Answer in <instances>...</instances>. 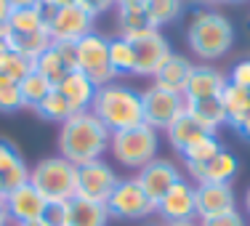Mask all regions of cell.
<instances>
[{
	"label": "cell",
	"mask_w": 250,
	"mask_h": 226,
	"mask_svg": "<svg viewBox=\"0 0 250 226\" xmlns=\"http://www.w3.org/2000/svg\"><path fill=\"white\" fill-rule=\"evenodd\" d=\"M109 139L112 133L91 109L75 112L67 123L59 125V154L72 165L104 160V154L109 152Z\"/></svg>",
	"instance_id": "1"
},
{
	"label": "cell",
	"mask_w": 250,
	"mask_h": 226,
	"mask_svg": "<svg viewBox=\"0 0 250 226\" xmlns=\"http://www.w3.org/2000/svg\"><path fill=\"white\" fill-rule=\"evenodd\" d=\"M91 112L106 125L109 133L128 130L144 123V104H141V91L125 85V82H106L96 91L91 104Z\"/></svg>",
	"instance_id": "2"
},
{
	"label": "cell",
	"mask_w": 250,
	"mask_h": 226,
	"mask_svg": "<svg viewBox=\"0 0 250 226\" xmlns=\"http://www.w3.org/2000/svg\"><path fill=\"white\" fill-rule=\"evenodd\" d=\"M187 43L197 59L216 62V59L226 56L234 45V27L224 14L202 8L192 16L187 27Z\"/></svg>",
	"instance_id": "3"
},
{
	"label": "cell",
	"mask_w": 250,
	"mask_h": 226,
	"mask_svg": "<svg viewBox=\"0 0 250 226\" xmlns=\"http://www.w3.org/2000/svg\"><path fill=\"white\" fill-rule=\"evenodd\" d=\"M157 152H160V130H154L146 123L128 130H117L109 139V154L123 168L141 170L152 160H157Z\"/></svg>",
	"instance_id": "4"
},
{
	"label": "cell",
	"mask_w": 250,
	"mask_h": 226,
	"mask_svg": "<svg viewBox=\"0 0 250 226\" xmlns=\"http://www.w3.org/2000/svg\"><path fill=\"white\" fill-rule=\"evenodd\" d=\"M29 184L48 202H69L77 194V165L62 154L43 157L29 168Z\"/></svg>",
	"instance_id": "5"
},
{
	"label": "cell",
	"mask_w": 250,
	"mask_h": 226,
	"mask_svg": "<svg viewBox=\"0 0 250 226\" xmlns=\"http://www.w3.org/2000/svg\"><path fill=\"white\" fill-rule=\"evenodd\" d=\"M104 205H106L109 218H117V221H141V218L152 216V213L157 210V205L146 197L141 184L136 181V176L120 178L115 192L109 194V200H106Z\"/></svg>",
	"instance_id": "6"
},
{
	"label": "cell",
	"mask_w": 250,
	"mask_h": 226,
	"mask_svg": "<svg viewBox=\"0 0 250 226\" xmlns=\"http://www.w3.org/2000/svg\"><path fill=\"white\" fill-rule=\"evenodd\" d=\"M75 56H77V69L91 77L99 88L117 80L109 64V38L99 35L96 29L75 43Z\"/></svg>",
	"instance_id": "7"
},
{
	"label": "cell",
	"mask_w": 250,
	"mask_h": 226,
	"mask_svg": "<svg viewBox=\"0 0 250 226\" xmlns=\"http://www.w3.org/2000/svg\"><path fill=\"white\" fill-rule=\"evenodd\" d=\"M141 104H144V123L154 130H168V125H173L187 112L184 93L165 91L157 85H149L146 91H141Z\"/></svg>",
	"instance_id": "8"
},
{
	"label": "cell",
	"mask_w": 250,
	"mask_h": 226,
	"mask_svg": "<svg viewBox=\"0 0 250 226\" xmlns=\"http://www.w3.org/2000/svg\"><path fill=\"white\" fill-rule=\"evenodd\" d=\"M117 181V170L104 160H93V163L77 165V194L75 197L83 200H93V202H106L109 194L115 192Z\"/></svg>",
	"instance_id": "9"
},
{
	"label": "cell",
	"mask_w": 250,
	"mask_h": 226,
	"mask_svg": "<svg viewBox=\"0 0 250 226\" xmlns=\"http://www.w3.org/2000/svg\"><path fill=\"white\" fill-rule=\"evenodd\" d=\"M93 24H96V16L80 3L62 5L48 21V35L53 43H77L93 32Z\"/></svg>",
	"instance_id": "10"
},
{
	"label": "cell",
	"mask_w": 250,
	"mask_h": 226,
	"mask_svg": "<svg viewBox=\"0 0 250 226\" xmlns=\"http://www.w3.org/2000/svg\"><path fill=\"white\" fill-rule=\"evenodd\" d=\"M130 45H133V59H136L133 75H139V77H154V72L163 67V62L173 53L168 38L160 29H149V32L133 38Z\"/></svg>",
	"instance_id": "11"
},
{
	"label": "cell",
	"mask_w": 250,
	"mask_h": 226,
	"mask_svg": "<svg viewBox=\"0 0 250 226\" xmlns=\"http://www.w3.org/2000/svg\"><path fill=\"white\" fill-rule=\"evenodd\" d=\"M181 178H184L181 168H178L176 163H170V160H163V157L152 160L149 165H144V168L136 173V181L141 184V189L146 192V197H149L154 205H157Z\"/></svg>",
	"instance_id": "12"
},
{
	"label": "cell",
	"mask_w": 250,
	"mask_h": 226,
	"mask_svg": "<svg viewBox=\"0 0 250 226\" xmlns=\"http://www.w3.org/2000/svg\"><path fill=\"white\" fill-rule=\"evenodd\" d=\"M194 202H197V221L237 210V194L231 184H194Z\"/></svg>",
	"instance_id": "13"
},
{
	"label": "cell",
	"mask_w": 250,
	"mask_h": 226,
	"mask_svg": "<svg viewBox=\"0 0 250 226\" xmlns=\"http://www.w3.org/2000/svg\"><path fill=\"white\" fill-rule=\"evenodd\" d=\"M165 224H181V221H197V202H194V184L187 178L176 184L163 200L157 202V210Z\"/></svg>",
	"instance_id": "14"
},
{
	"label": "cell",
	"mask_w": 250,
	"mask_h": 226,
	"mask_svg": "<svg viewBox=\"0 0 250 226\" xmlns=\"http://www.w3.org/2000/svg\"><path fill=\"white\" fill-rule=\"evenodd\" d=\"M3 202H5V210H8L11 224H14V226L40 221L45 205H48V200H45L43 194H40L38 189L32 186V184H24V186L8 192V194L3 197Z\"/></svg>",
	"instance_id": "15"
},
{
	"label": "cell",
	"mask_w": 250,
	"mask_h": 226,
	"mask_svg": "<svg viewBox=\"0 0 250 226\" xmlns=\"http://www.w3.org/2000/svg\"><path fill=\"white\" fill-rule=\"evenodd\" d=\"M35 69L56 88L72 69H77L75 43H51L48 48L35 59Z\"/></svg>",
	"instance_id": "16"
},
{
	"label": "cell",
	"mask_w": 250,
	"mask_h": 226,
	"mask_svg": "<svg viewBox=\"0 0 250 226\" xmlns=\"http://www.w3.org/2000/svg\"><path fill=\"white\" fill-rule=\"evenodd\" d=\"M229 77L224 72H218L210 64H194L189 82L184 88V99L187 101H197V99H216L221 96V91L226 88Z\"/></svg>",
	"instance_id": "17"
},
{
	"label": "cell",
	"mask_w": 250,
	"mask_h": 226,
	"mask_svg": "<svg viewBox=\"0 0 250 226\" xmlns=\"http://www.w3.org/2000/svg\"><path fill=\"white\" fill-rule=\"evenodd\" d=\"M0 178L5 184V194L29 184V165L8 139H0Z\"/></svg>",
	"instance_id": "18"
},
{
	"label": "cell",
	"mask_w": 250,
	"mask_h": 226,
	"mask_svg": "<svg viewBox=\"0 0 250 226\" xmlns=\"http://www.w3.org/2000/svg\"><path fill=\"white\" fill-rule=\"evenodd\" d=\"M56 91L69 101V106H72L75 112H88L93 104V96H96L99 85L88 75H83L80 69H72V72L56 85Z\"/></svg>",
	"instance_id": "19"
},
{
	"label": "cell",
	"mask_w": 250,
	"mask_h": 226,
	"mask_svg": "<svg viewBox=\"0 0 250 226\" xmlns=\"http://www.w3.org/2000/svg\"><path fill=\"white\" fill-rule=\"evenodd\" d=\"M187 170L194 178V184H231V178L240 170V163L231 152L221 149L210 163L197 165V168H187Z\"/></svg>",
	"instance_id": "20"
},
{
	"label": "cell",
	"mask_w": 250,
	"mask_h": 226,
	"mask_svg": "<svg viewBox=\"0 0 250 226\" xmlns=\"http://www.w3.org/2000/svg\"><path fill=\"white\" fill-rule=\"evenodd\" d=\"M192 69H194V64L189 62L187 56H181V53H170V56L163 62V67L154 72L152 85L165 88V91H173V93H184Z\"/></svg>",
	"instance_id": "21"
},
{
	"label": "cell",
	"mask_w": 250,
	"mask_h": 226,
	"mask_svg": "<svg viewBox=\"0 0 250 226\" xmlns=\"http://www.w3.org/2000/svg\"><path fill=\"white\" fill-rule=\"evenodd\" d=\"M109 213L104 202L72 197L67 202V226H106Z\"/></svg>",
	"instance_id": "22"
},
{
	"label": "cell",
	"mask_w": 250,
	"mask_h": 226,
	"mask_svg": "<svg viewBox=\"0 0 250 226\" xmlns=\"http://www.w3.org/2000/svg\"><path fill=\"white\" fill-rule=\"evenodd\" d=\"M117 29H120V38L133 40L157 27L152 24L146 5H117Z\"/></svg>",
	"instance_id": "23"
},
{
	"label": "cell",
	"mask_w": 250,
	"mask_h": 226,
	"mask_svg": "<svg viewBox=\"0 0 250 226\" xmlns=\"http://www.w3.org/2000/svg\"><path fill=\"white\" fill-rule=\"evenodd\" d=\"M187 112L200 123L208 133H216L218 128L226 125V112L221 99H197V101H187Z\"/></svg>",
	"instance_id": "24"
},
{
	"label": "cell",
	"mask_w": 250,
	"mask_h": 226,
	"mask_svg": "<svg viewBox=\"0 0 250 226\" xmlns=\"http://www.w3.org/2000/svg\"><path fill=\"white\" fill-rule=\"evenodd\" d=\"M218 99H221L224 112H226V125L237 128L250 115V91H248V88H240V85L226 82V88L221 91V96H218Z\"/></svg>",
	"instance_id": "25"
},
{
	"label": "cell",
	"mask_w": 250,
	"mask_h": 226,
	"mask_svg": "<svg viewBox=\"0 0 250 226\" xmlns=\"http://www.w3.org/2000/svg\"><path fill=\"white\" fill-rule=\"evenodd\" d=\"M165 136H168V144L173 146V149L181 154L184 149H187L189 144H194L197 139H202V136H208V130L200 125L197 120H194L189 112H184L181 117L173 123V125H168V130H165Z\"/></svg>",
	"instance_id": "26"
},
{
	"label": "cell",
	"mask_w": 250,
	"mask_h": 226,
	"mask_svg": "<svg viewBox=\"0 0 250 226\" xmlns=\"http://www.w3.org/2000/svg\"><path fill=\"white\" fill-rule=\"evenodd\" d=\"M5 43L11 45V51H16V53H21V56L35 62L53 40H51L48 29H40V32H11Z\"/></svg>",
	"instance_id": "27"
},
{
	"label": "cell",
	"mask_w": 250,
	"mask_h": 226,
	"mask_svg": "<svg viewBox=\"0 0 250 226\" xmlns=\"http://www.w3.org/2000/svg\"><path fill=\"white\" fill-rule=\"evenodd\" d=\"M221 149H224V144L218 141V136L216 133H208V136H202V139H197L194 144H189L187 149L181 152V160H184L187 168H197V165L210 163V160L216 157Z\"/></svg>",
	"instance_id": "28"
},
{
	"label": "cell",
	"mask_w": 250,
	"mask_h": 226,
	"mask_svg": "<svg viewBox=\"0 0 250 226\" xmlns=\"http://www.w3.org/2000/svg\"><path fill=\"white\" fill-rule=\"evenodd\" d=\"M109 64H112L115 77L133 75L136 59H133V45H130V40L120 38V35H117V38H109Z\"/></svg>",
	"instance_id": "29"
},
{
	"label": "cell",
	"mask_w": 250,
	"mask_h": 226,
	"mask_svg": "<svg viewBox=\"0 0 250 226\" xmlns=\"http://www.w3.org/2000/svg\"><path fill=\"white\" fill-rule=\"evenodd\" d=\"M35 112H38V115L43 117V120H48V123H59V125H62V123H67L69 117L75 115V109L69 106V101L64 99L62 93L56 91V88H53L48 96H45L38 106H35Z\"/></svg>",
	"instance_id": "30"
},
{
	"label": "cell",
	"mask_w": 250,
	"mask_h": 226,
	"mask_svg": "<svg viewBox=\"0 0 250 226\" xmlns=\"http://www.w3.org/2000/svg\"><path fill=\"white\" fill-rule=\"evenodd\" d=\"M19 91H21V101H24V106L35 109V106H38L40 101H43L53 91V85L38 72V69H32V72H29L24 80L19 82Z\"/></svg>",
	"instance_id": "31"
},
{
	"label": "cell",
	"mask_w": 250,
	"mask_h": 226,
	"mask_svg": "<svg viewBox=\"0 0 250 226\" xmlns=\"http://www.w3.org/2000/svg\"><path fill=\"white\" fill-rule=\"evenodd\" d=\"M146 14H149L154 27H165L181 19L184 14V0H146Z\"/></svg>",
	"instance_id": "32"
},
{
	"label": "cell",
	"mask_w": 250,
	"mask_h": 226,
	"mask_svg": "<svg viewBox=\"0 0 250 226\" xmlns=\"http://www.w3.org/2000/svg\"><path fill=\"white\" fill-rule=\"evenodd\" d=\"M8 29L11 32H40V29H48L45 27V19L40 14V8H16L11 11V19H8Z\"/></svg>",
	"instance_id": "33"
},
{
	"label": "cell",
	"mask_w": 250,
	"mask_h": 226,
	"mask_svg": "<svg viewBox=\"0 0 250 226\" xmlns=\"http://www.w3.org/2000/svg\"><path fill=\"white\" fill-rule=\"evenodd\" d=\"M32 69H35L32 59L21 56V53H16V51H8L3 59H0V75H5L8 80H14V82H21Z\"/></svg>",
	"instance_id": "34"
},
{
	"label": "cell",
	"mask_w": 250,
	"mask_h": 226,
	"mask_svg": "<svg viewBox=\"0 0 250 226\" xmlns=\"http://www.w3.org/2000/svg\"><path fill=\"white\" fill-rule=\"evenodd\" d=\"M19 109H24L19 82L8 80L5 75H0V112H3V115H11V112H19Z\"/></svg>",
	"instance_id": "35"
},
{
	"label": "cell",
	"mask_w": 250,
	"mask_h": 226,
	"mask_svg": "<svg viewBox=\"0 0 250 226\" xmlns=\"http://www.w3.org/2000/svg\"><path fill=\"white\" fill-rule=\"evenodd\" d=\"M40 224L45 226H67V202H48L40 216Z\"/></svg>",
	"instance_id": "36"
},
{
	"label": "cell",
	"mask_w": 250,
	"mask_h": 226,
	"mask_svg": "<svg viewBox=\"0 0 250 226\" xmlns=\"http://www.w3.org/2000/svg\"><path fill=\"white\" fill-rule=\"evenodd\" d=\"M200 226H248V218L240 210H231L216 218H205V221H200Z\"/></svg>",
	"instance_id": "37"
},
{
	"label": "cell",
	"mask_w": 250,
	"mask_h": 226,
	"mask_svg": "<svg viewBox=\"0 0 250 226\" xmlns=\"http://www.w3.org/2000/svg\"><path fill=\"white\" fill-rule=\"evenodd\" d=\"M229 82L231 85H240V88H248L250 91V59H242L231 67L229 72Z\"/></svg>",
	"instance_id": "38"
},
{
	"label": "cell",
	"mask_w": 250,
	"mask_h": 226,
	"mask_svg": "<svg viewBox=\"0 0 250 226\" xmlns=\"http://www.w3.org/2000/svg\"><path fill=\"white\" fill-rule=\"evenodd\" d=\"M80 5L88 8L93 16H101V14H106V11L117 8V0H80Z\"/></svg>",
	"instance_id": "39"
},
{
	"label": "cell",
	"mask_w": 250,
	"mask_h": 226,
	"mask_svg": "<svg viewBox=\"0 0 250 226\" xmlns=\"http://www.w3.org/2000/svg\"><path fill=\"white\" fill-rule=\"evenodd\" d=\"M11 5H8V0H0V24H8V19H11Z\"/></svg>",
	"instance_id": "40"
},
{
	"label": "cell",
	"mask_w": 250,
	"mask_h": 226,
	"mask_svg": "<svg viewBox=\"0 0 250 226\" xmlns=\"http://www.w3.org/2000/svg\"><path fill=\"white\" fill-rule=\"evenodd\" d=\"M40 3V0H8V5H11V8H35V5H38Z\"/></svg>",
	"instance_id": "41"
},
{
	"label": "cell",
	"mask_w": 250,
	"mask_h": 226,
	"mask_svg": "<svg viewBox=\"0 0 250 226\" xmlns=\"http://www.w3.org/2000/svg\"><path fill=\"white\" fill-rule=\"evenodd\" d=\"M234 130H237V133H240L245 141H250V115H248L245 120H242V123H240V125H237Z\"/></svg>",
	"instance_id": "42"
},
{
	"label": "cell",
	"mask_w": 250,
	"mask_h": 226,
	"mask_svg": "<svg viewBox=\"0 0 250 226\" xmlns=\"http://www.w3.org/2000/svg\"><path fill=\"white\" fill-rule=\"evenodd\" d=\"M0 226H14L11 224V216H8V210H5V202L0 200Z\"/></svg>",
	"instance_id": "43"
},
{
	"label": "cell",
	"mask_w": 250,
	"mask_h": 226,
	"mask_svg": "<svg viewBox=\"0 0 250 226\" xmlns=\"http://www.w3.org/2000/svg\"><path fill=\"white\" fill-rule=\"evenodd\" d=\"M117 5H146V0H117Z\"/></svg>",
	"instance_id": "44"
},
{
	"label": "cell",
	"mask_w": 250,
	"mask_h": 226,
	"mask_svg": "<svg viewBox=\"0 0 250 226\" xmlns=\"http://www.w3.org/2000/svg\"><path fill=\"white\" fill-rule=\"evenodd\" d=\"M51 3L62 8V5H75V3H80V0H51Z\"/></svg>",
	"instance_id": "45"
},
{
	"label": "cell",
	"mask_w": 250,
	"mask_h": 226,
	"mask_svg": "<svg viewBox=\"0 0 250 226\" xmlns=\"http://www.w3.org/2000/svg\"><path fill=\"white\" fill-rule=\"evenodd\" d=\"M168 226H200V221H181V224H168Z\"/></svg>",
	"instance_id": "46"
},
{
	"label": "cell",
	"mask_w": 250,
	"mask_h": 226,
	"mask_svg": "<svg viewBox=\"0 0 250 226\" xmlns=\"http://www.w3.org/2000/svg\"><path fill=\"white\" fill-rule=\"evenodd\" d=\"M245 210H248V216H250V186H248V192H245Z\"/></svg>",
	"instance_id": "47"
},
{
	"label": "cell",
	"mask_w": 250,
	"mask_h": 226,
	"mask_svg": "<svg viewBox=\"0 0 250 226\" xmlns=\"http://www.w3.org/2000/svg\"><path fill=\"white\" fill-rule=\"evenodd\" d=\"M5 197V184H3V178H0V200Z\"/></svg>",
	"instance_id": "48"
},
{
	"label": "cell",
	"mask_w": 250,
	"mask_h": 226,
	"mask_svg": "<svg viewBox=\"0 0 250 226\" xmlns=\"http://www.w3.org/2000/svg\"><path fill=\"white\" fill-rule=\"evenodd\" d=\"M202 3H229V0H202Z\"/></svg>",
	"instance_id": "49"
},
{
	"label": "cell",
	"mask_w": 250,
	"mask_h": 226,
	"mask_svg": "<svg viewBox=\"0 0 250 226\" xmlns=\"http://www.w3.org/2000/svg\"><path fill=\"white\" fill-rule=\"evenodd\" d=\"M21 226H45V224H40V221H32V224H21Z\"/></svg>",
	"instance_id": "50"
}]
</instances>
